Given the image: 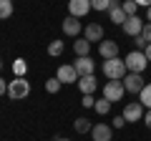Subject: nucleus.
Here are the masks:
<instances>
[{
  "mask_svg": "<svg viewBox=\"0 0 151 141\" xmlns=\"http://www.w3.org/2000/svg\"><path fill=\"white\" fill-rule=\"evenodd\" d=\"M111 126H113V129H124V126H126V119H124V116H113Z\"/></svg>",
  "mask_w": 151,
  "mask_h": 141,
  "instance_id": "29",
  "label": "nucleus"
},
{
  "mask_svg": "<svg viewBox=\"0 0 151 141\" xmlns=\"http://www.w3.org/2000/svg\"><path fill=\"white\" fill-rule=\"evenodd\" d=\"M124 60H126V70H129V73H144L146 63H149L144 50H131V53H126Z\"/></svg>",
  "mask_w": 151,
  "mask_h": 141,
  "instance_id": "3",
  "label": "nucleus"
},
{
  "mask_svg": "<svg viewBox=\"0 0 151 141\" xmlns=\"http://www.w3.org/2000/svg\"><path fill=\"white\" fill-rule=\"evenodd\" d=\"M91 8L98 13H106L108 8H111V0H91Z\"/></svg>",
  "mask_w": 151,
  "mask_h": 141,
  "instance_id": "25",
  "label": "nucleus"
},
{
  "mask_svg": "<svg viewBox=\"0 0 151 141\" xmlns=\"http://www.w3.org/2000/svg\"><path fill=\"white\" fill-rule=\"evenodd\" d=\"M83 38H86L88 43H101L103 40V28L98 25V23H88V25L83 28Z\"/></svg>",
  "mask_w": 151,
  "mask_h": 141,
  "instance_id": "14",
  "label": "nucleus"
},
{
  "mask_svg": "<svg viewBox=\"0 0 151 141\" xmlns=\"http://www.w3.org/2000/svg\"><path fill=\"white\" fill-rule=\"evenodd\" d=\"M81 103H83V109H93V106H96V98L88 93V96H83V101H81Z\"/></svg>",
  "mask_w": 151,
  "mask_h": 141,
  "instance_id": "28",
  "label": "nucleus"
},
{
  "mask_svg": "<svg viewBox=\"0 0 151 141\" xmlns=\"http://www.w3.org/2000/svg\"><path fill=\"white\" fill-rule=\"evenodd\" d=\"M144 18H139V15H131V18H126V23L121 28H124V33L126 35H131V38H136V35H141V30H144Z\"/></svg>",
  "mask_w": 151,
  "mask_h": 141,
  "instance_id": "10",
  "label": "nucleus"
},
{
  "mask_svg": "<svg viewBox=\"0 0 151 141\" xmlns=\"http://www.w3.org/2000/svg\"><path fill=\"white\" fill-rule=\"evenodd\" d=\"M30 96V81L25 76H15L13 81H8V98L10 101H23Z\"/></svg>",
  "mask_w": 151,
  "mask_h": 141,
  "instance_id": "1",
  "label": "nucleus"
},
{
  "mask_svg": "<svg viewBox=\"0 0 151 141\" xmlns=\"http://www.w3.org/2000/svg\"><path fill=\"white\" fill-rule=\"evenodd\" d=\"M144 124H146V129H151V109L144 114Z\"/></svg>",
  "mask_w": 151,
  "mask_h": 141,
  "instance_id": "32",
  "label": "nucleus"
},
{
  "mask_svg": "<svg viewBox=\"0 0 151 141\" xmlns=\"http://www.w3.org/2000/svg\"><path fill=\"white\" fill-rule=\"evenodd\" d=\"M63 33H65V35H70V38H81V35H83L81 20H78V18H73V15H68V18L63 20Z\"/></svg>",
  "mask_w": 151,
  "mask_h": 141,
  "instance_id": "12",
  "label": "nucleus"
},
{
  "mask_svg": "<svg viewBox=\"0 0 151 141\" xmlns=\"http://www.w3.org/2000/svg\"><path fill=\"white\" fill-rule=\"evenodd\" d=\"M73 129H76V134H91V129H93V124L83 116V119H76L73 121Z\"/></svg>",
  "mask_w": 151,
  "mask_h": 141,
  "instance_id": "18",
  "label": "nucleus"
},
{
  "mask_svg": "<svg viewBox=\"0 0 151 141\" xmlns=\"http://www.w3.org/2000/svg\"><path fill=\"white\" fill-rule=\"evenodd\" d=\"M144 53H146V60H149V63H151V43L146 45V50H144Z\"/></svg>",
  "mask_w": 151,
  "mask_h": 141,
  "instance_id": "34",
  "label": "nucleus"
},
{
  "mask_svg": "<svg viewBox=\"0 0 151 141\" xmlns=\"http://www.w3.org/2000/svg\"><path fill=\"white\" fill-rule=\"evenodd\" d=\"M141 35L146 38V43H151V23H146V25H144V30H141Z\"/></svg>",
  "mask_w": 151,
  "mask_h": 141,
  "instance_id": "30",
  "label": "nucleus"
},
{
  "mask_svg": "<svg viewBox=\"0 0 151 141\" xmlns=\"http://www.w3.org/2000/svg\"><path fill=\"white\" fill-rule=\"evenodd\" d=\"M73 50H76V55H78V58H83V55H88V53H91V43H88V40L81 35V38H78V40L73 43Z\"/></svg>",
  "mask_w": 151,
  "mask_h": 141,
  "instance_id": "17",
  "label": "nucleus"
},
{
  "mask_svg": "<svg viewBox=\"0 0 151 141\" xmlns=\"http://www.w3.org/2000/svg\"><path fill=\"white\" fill-rule=\"evenodd\" d=\"M76 86L81 88V93H83V96H88V93L93 96V93H96V88H98V81H96V76H81Z\"/></svg>",
  "mask_w": 151,
  "mask_h": 141,
  "instance_id": "15",
  "label": "nucleus"
},
{
  "mask_svg": "<svg viewBox=\"0 0 151 141\" xmlns=\"http://www.w3.org/2000/svg\"><path fill=\"white\" fill-rule=\"evenodd\" d=\"M63 48H65V40H50L48 43V55L58 58V55H63Z\"/></svg>",
  "mask_w": 151,
  "mask_h": 141,
  "instance_id": "20",
  "label": "nucleus"
},
{
  "mask_svg": "<svg viewBox=\"0 0 151 141\" xmlns=\"http://www.w3.org/2000/svg\"><path fill=\"white\" fill-rule=\"evenodd\" d=\"M101 70H103V76H106L108 81H124V76L129 73V70H126V60H124V58H111V60H103Z\"/></svg>",
  "mask_w": 151,
  "mask_h": 141,
  "instance_id": "2",
  "label": "nucleus"
},
{
  "mask_svg": "<svg viewBox=\"0 0 151 141\" xmlns=\"http://www.w3.org/2000/svg\"><path fill=\"white\" fill-rule=\"evenodd\" d=\"M126 13H124V8H111V10H108V20L113 23V25H124L126 23Z\"/></svg>",
  "mask_w": 151,
  "mask_h": 141,
  "instance_id": "16",
  "label": "nucleus"
},
{
  "mask_svg": "<svg viewBox=\"0 0 151 141\" xmlns=\"http://www.w3.org/2000/svg\"><path fill=\"white\" fill-rule=\"evenodd\" d=\"M13 70H15V76H25V73H28V63L23 58H18L15 63H13Z\"/></svg>",
  "mask_w": 151,
  "mask_h": 141,
  "instance_id": "26",
  "label": "nucleus"
},
{
  "mask_svg": "<svg viewBox=\"0 0 151 141\" xmlns=\"http://www.w3.org/2000/svg\"><path fill=\"white\" fill-rule=\"evenodd\" d=\"M126 96V88H124V81H106L103 83V98L106 101H121Z\"/></svg>",
  "mask_w": 151,
  "mask_h": 141,
  "instance_id": "4",
  "label": "nucleus"
},
{
  "mask_svg": "<svg viewBox=\"0 0 151 141\" xmlns=\"http://www.w3.org/2000/svg\"><path fill=\"white\" fill-rule=\"evenodd\" d=\"M0 96H8V83H5V78H0Z\"/></svg>",
  "mask_w": 151,
  "mask_h": 141,
  "instance_id": "31",
  "label": "nucleus"
},
{
  "mask_svg": "<svg viewBox=\"0 0 151 141\" xmlns=\"http://www.w3.org/2000/svg\"><path fill=\"white\" fill-rule=\"evenodd\" d=\"M136 5H139V8H149L151 0H136Z\"/></svg>",
  "mask_w": 151,
  "mask_h": 141,
  "instance_id": "33",
  "label": "nucleus"
},
{
  "mask_svg": "<svg viewBox=\"0 0 151 141\" xmlns=\"http://www.w3.org/2000/svg\"><path fill=\"white\" fill-rule=\"evenodd\" d=\"M0 68H3V60H0Z\"/></svg>",
  "mask_w": 151,
  "mask_h": 141,
  "instance_id": "37",
  "label": "nucleus"
},
{
  "mask_svg": "<svg viewBox=\"0 0 151 141\" xmlns=\"http://www.w3.org/2000/svg\"><path fill=\"white\" fill-rule=\"evenodd\" d=\"M121 8H124V13H126L129 18L139 13V5H136V0H124V5H121Z\"/></svg>",
  "mask_w": 151,
  "mask_h": 141,
  "instance_id": "23",
  "label": "nucleus"
},
{
  "mask_svg": "<svg viewBox=\"0 0 151 141\" xmlns=\"http://www.w3.org/2000/svg\"><path fill=\"white\" fill-rule=\"evenodd\" d=\"M73 68L78 70V76H93V73H96V63L91 60V55L76 58V60H73Z\"/></svg>",
  "mask_w": 151,
  "mask_h": 141,
  "instance_id": "11",
  "label": "nucleus"
},
{
  "mask_svg": "<svg viewBox=\"0 0 151 141\" xmlns=\"http://www.w3.org/2000/svg\"><path fill=\"white\" fill-rule=\"evenodd\" d=\"M144 86H146V81H144L141 73H126V76H124V88H126V93H136V96H139Z\"/></svg>",
  "mask_w": 151,
  "mask_h": 141,
  "instance_id": "7",
  "label": "nucleus"
},
{
  "mask_svg": "<svg viewBox=\"0 0 151 141\" xmlns=\"http://www.w3.org/2000/svg\"><path fill=\"white\" fill-rule=\"evenodd\" d=\"M13 15V0H0V20H8Z\"/></svg>",
  "mask_w": 151,
  "mask_h": 141,
  "instance_id": "22",
  "label": "nucleus"
},
{
  "mask_svg": "<svg viewBox=\"0 0 151 141\" xmlns=\"http://www.w3.org/2000/svg\"><path fill=\"white\" fill-rule=\"evenodd\" d=\"M144 114H146V109L141 106V101H131V103H126L121 116L126 119V124H136V121H144Z\"/></svg>",
  "mask_w": 151,
  "mask_h": 141,
  "instance_id": "5",
  "label": "nucleus"
},
{
  "mask_svg": "<svg viewBox=\"0 0 151 141\" xmlns=\"http://www.w3.org/2000/svg\"><path fill=\"white\" fill-rule=\"evenodd\" d=\"M93 8H91V0H68V15H73V18H86L88 13H91Z\"/></svg>",
  "mask_w": 151,
  "mask_h": 141,
  "instance_id": "6",
  "label": "nucleus"
},
{
  "mask_svg": "<svg viewBox=\"0 0 151 141\" xmlns=\"http://www.w3.org/2000/svg\"><path fill=\"white\" fill-rule=\"evenodd\" d=\"M91 139H93V141H111V139H113V126H108L106 121H98V124H93V129H91Z\"/></svg>",
  "mask_w": 151,
  "mask_h": 141,
  "instance_id": "9",
  "label": "nucleus"
},
{
  "mask_svg": "<svg viewBox=\"0 0 151 141\" xmlns=\"http://www.w3.org/2000/svg\"><path fill=\"white\" fill-rule=\"evenodd\" d=\"M98 53H101V58L111 60V58H119V43L116 40H108L103 38L101 43H98Z\"/></svg>",
  "mask_w": 151,
  "mask_h": 141,
  "instance_id": "13",
  "label": "nucleus"
},
{
  "mask_svg": "<svg viewBox=\"0 0 151 141\" xmlns=\"http://www.w3.org/2000/svg\"><path fill=\"white\" fill-rule=\"evenodd\" d=\"M139 101H141V106H144L146 111L151 109V83H146V86L141 88V93H139Z\"/></svg>",
  "mask_w": 151,
  "mask_h": 141,
  "instance_id": "19",
  "label": "nucleus"
},
{
  "mask_svg": "<svg viewBox=\"0 0 151 141\" xmlns=\"http://www.w3.org/2000/svg\"><path fill=\"white\" fill-rule=\"evenodd\" d=\"M60 86H63V83H60V81H58L55 76L45 81V91H48V93H58V91H60Z\"/></svg>",
  "mask_w": 151,
  "mask_h": 141,
  "instance_id": "24",
  "label": "nucleus"
},
{
  "mask_svg": "<svg viewBox=\"0 0 151 141\" xmlns=\"http://www.w3.org/2000/svg\"><path fill=\"white\" fill-rule=\"evenodd\" d=\"M134 45H136V50H146V45H149V43H146L144 35H136V38H134Z\"/></svg>",
  "mask_w": 151,
  "mask_h": 141,
  "instance_id": "27",
  "label": "nucleus"
},
{
  "mask_svg": "<svg viewBox=\"0 0 151 141\" xmlns=\"http://www.w3.org/2000/svg\"><path fill=\"white\" fill-rule=\"evenodd\" d=\"M93 111H96L98 116L111 114V101H106V98H98V101H96V106H93Z\"/></svg>",
  "mask_w": 151,
  "mask_h": 141,
  "instance_id": "21",
  "label": "nucleus"
},
{
  "mask_svg": "<svg viewBox=\"0 0 151 141\" xmlns=\"http://www.w3.org/2000/svg\"><path fill=\"white\" fill-rule=\"evenodd\" d=\"M55 78L65 86V83H78V78H81V76H78V70L73 68V63H70V65L63 63V65H58V70H55Z\"/></svg>",
  "mask_w": 151,
  "mask_h": 141,
  "instance_id": "8",
  "label": "nucleus"
},
{
  "mask_svg": "<svg viewBox=\"0 0 151 141\" xmlns=\"http://www.w3.org/2000/svg\"><path fill=\"white\" fill-rule=\"evenodd\" d=\"M146 20H149V23H151V5H149V8H146Z\"/></svg>",
  "mask_w": 151,
  "mask_h": 141,
  "instance_id": "35",
  "label": "nucleus"
},
{
  "mask_svg": "<svg viewBox=\"0 0 151 141\" xmlns=\"http://www.w3.org/2000/svg\"><path fill=\"white\" fill-rule=\"evenodd\" d=\"M55 141H70V139H60V136H55Z\"/></svg>",
  "mask_w": 151,
  "mask_h": 141,
  "instance_id": "36",
  "label": "nucleus"
}]
</instances>
